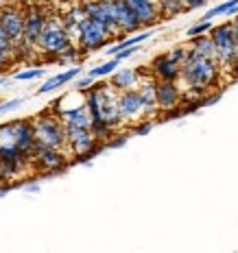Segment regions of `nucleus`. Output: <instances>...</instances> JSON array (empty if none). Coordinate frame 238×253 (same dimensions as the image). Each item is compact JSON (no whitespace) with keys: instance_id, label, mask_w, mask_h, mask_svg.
<instances>
[{"instance_id":"39448f33","label":"nucleus","mask_w":238,"mask_h":253,"mask_svg":"<svg viewBox=\"0 0 238 253\" xmlns=\"http://www.w3.org/2000/svg\"><path fill=\"white\" fill-rule=\"evenodd\" d=\"M210 38L214 42L216 61L221 63V68L223 70H236V40H234V31H232V20L212 26Z\"/></svg>"},{"instance_id":"a878e982","label":"nucleus","mask_w":238,"mask_h":253,"mask_svg":"<svg viewBox=\"0 0 238 253\" xmlns=\"http://www.w3.org/2000/svg\"><path fill=\"white\" fill-rule=\"evenodd\" d=\"M168 57H171L175 63H179V66H184L186 63V59H188V46H175V48H171L166 52Z\"/></svg>"},{"instance_id":"aec40b11","label":"nucleus","mask_w":238,"mask_h":253,"mask_svg":"<svg viewBox=\"0 0 238 253\" xmlns=\"http://www.w3.org/2000/svg\"><path fill=\"white\" fill-rule=\"evenodd\" d=\"M153 35V31H140L138 35H131V38H125V40H120L118 44H114V46H109L107 48V55H112L116 57L120 50H125V48H131V46H138L142 44V42H146Z\"/></svg>"},{"instance_id":"2eb2a0df","label":"nucleus","mask_w":238,"mask_h":253,"mask_svg":"<svg viewBox=\"0 0 238 253\" xmlns=\"http://www.w3.org/2000/svg\"><path fill=\"white\" fill-rule=\"evenodd\" d=\"M55 114L61 116L66 129H92V114H90L86 101L75 105V107L59 109V112H55Z\"/></svg>"},{"instance_id":"393cba45","label":"nucleus","mask_w":238,"mask_h":253,"mask_svg":"<svg viewBox=\"0 0 238 253\" xmlns=\"http://www.w3.org/2000/svg\"><path fill=\"white\" fill-rule=\"evenodd\" d=\"M0 48L4 52H9L11 57H15V42L11 40V35H9L2 26H0ZM15 59H18V57H15Z\"/></svg>"},{"instance_id":"4468645a","label":"nucleus","mask_w":238,"mask_h":253,"mask_svg":"<svg viewBox=\"0 0 238 253\" xmlns=\"http://www.w3.org/2000/svg\"><path fill=\"white\" fill-rule=\"evenodd\" d=\"M114 13H116V24H118L120 38L123 40H125L127 33H138V31L144 29L127 0H114Z\"/></svg>"},{"instance_id":"b1692460","label":"nucleus","mask_w":238,"mask_h":253,"mask_svg":"<svg viewBox=\"0 0 238 253\" xmlns=\"http://www.w3.org/2000/svg\"><path fill=\"white\" fill-rule=\"evenodd\" d=\"M210 31H212V22H208V20H201V22L192 24V26H190V29L186 31V38L192 40V38H199V35L210 33Z\"/></svg>"},{"instance_id":"5701e85b","label":"nucleus","mask_w":238,"mask_h":253,"mask_svg":"<svg viewBox=\"0 0 238 253\" xmlns=\"http://www.w3.org/2000/svg\"><path fill=\"white\" fill-rule=\"evenodd\" d=\"M118 59L116 57H112L109 61H105V63H100V66H96V68H92V70L88 72L90 77H94L98 81V79H103V77H109V75H114L116 70H118Z\"/></svg>"},{"instance_id":"6ab92c4d","label":"nucleus","mask_w":238,"mask_h":253,"mask_svg":"<svg viewBox=\"0 0 238 253\" xmlns=\"http://www.w3.org/2000/svg\"><path fill=\"white\" fill-rule=\"evenodd\" d=\"M79 75H81V68L75 66V68H70V70H66V72H59V75H55V77H50L48 81H44L42 85L38 87V96L40 94H48V92H55V89H59L61 85H66L68 81H72V79H77Z\"/></svg>"},{"instance_id":"1a4fd4ad","label":"nucleus","mask_w":238,"mask_h":253,"mask_svg":"<svg viewBox=\"0 0 238 253\" xmlns=\"http://www.w3.org/2000/svg\"><path fill=\"white\" fill-rule=\"evenodd\" d=\"M118 114L123 126H136L142 120H149L144 116V103H142L138 87L118 94Z\"/></svg>"},{"instance_id":"cd10ccee","label":"nucleus","mask_w":238,"mask_h":253,"mask_svg":"<svg viewBox=\"0 0 238 253\" xmlns=\"http://www.w3.org/2000/svg\"><path fill=\"white\" fill-rule=\"evenodd\" d=\"M15 61H18V59H15V57H11V55H9V52H4L2 48H0V75H2V72H7V70L13 66Z\"/></svg>"},{"instance_id":"c756f323","label":"nucleus","mask_w":238,"mask_h":253,"mask_svg":"<svg viewBox=\"0 0 238 253\" xmlns=\"http://www.w3.org/2000/svg\"><path fill=\"white\" fill-rule=\"evenodd\" d=\"M94 83H96V79H94V77H90V75H86L83 79H79V81H77L75 89H79V92H86V89H90V87L94 85Z\"/></svg>"},{"instance_id":"20e7f679","label":"nucleus","mask_w":238,"mask_h":253,"mask_svg":"<svg viewBox=\"0 0 238 253\" xmlns=\"http://www.w3.org/2000/svg\"><path fill=\"white\" fill-rule=\"evenodd\" d=\"M70 44H72V40H70V35L66 33V29H63L59 13H55V15L50 13L48 15V24H46V29L42 31V35L38 40L40 52H44L48 59L57 61V57H59Z\"/></svg>"},{"instance_id":"ddd939ff","label":"nucleus","mask_w":238,"mask_h":253,"mask_svg":"<svg viewBox=\"0 0 238 253\" xmlns=\"http://www.w3.org/2000/svg\"><path fill=\"white\" fill-rule=\"evenodd\" d=\"M0 26L11 35L13 42H20L24 38V9H20L18 4L0 7Z\"/></svg>"},{"instance_id":"c85d7f7f","label":"nucleus","mask_w":238,"mask_h":253,"mask_svg":"<svg viewBox=\"0 0 238 253\" xmlns=\"http://www.w3.org/2000/svg\"><path fill=\"white\" fill-rule=\"evenodd\" d=\"M22 103H24V98H11V101L0 103V116H2V114H9V112H13V109H18Z\"/></svg>"},{"instance_id":"f8f14e48","label":"nucleus","mask_w":238,"mask_h":253,"mask_svg":"<svg viewBox=\"0 0 238 253\" xmlns=\"http://www.w3.org/2000/svg\"><path fill=\"white\" fill-rule=\"evenodd\" d=\"M48 11H46L42 4H29L24 9V40L38 44L42 31L48 24Z\"/></svg>"},{"instance_id":"dca6fc26","label":"nucleus","mask_w":238,"mask_h":253,"mask_svg":"<svg viewBox=\"0 0 238 253\" xmlns=\"http://www.w3.org/2000/svg\"><path fill=\"white\" fill-rule=\"evenodd\" d=\"M149 72L155 81H179V77H182V66L175 63L164 52V55H157L155 59L151 61Z\"/></svg>"},{"instance_id":"6e6552de","label":"nucleus","mask_w":238,"mask_h":253,"mask_svg":"<svg viewBox=\"0 0 238 253\" xmlns=\"http://www.w3.org/2000/svg\"><path fill=\"white\" fill-rule=\"evenodd\" d=\"M157 109L160 116H179L184 105V87L179 81H157Z\"/></svg>"},{"instance_id":"4be33fe9","label":"nucleus","mask_w":238,"mask_h":253,"mask_svg":"<svg viewBox=\"0 0 238 253\" xmlns=\"http://www.w3.org/2000/svg\"><path fill=\"white\" fill-rule=\"evenodd\" d=\"M157 4H160L164 18H175V15L186 11V4H184V0H157Z\"/></svg>"},{"instance_id":"473e14b6","label":"nucleus","mask_w":238,"mask_h":253,"mask_svg":"<svg viewBox=\"0 0 238 253\" xmlns=\"http://www.w3.org/2000/svg\"><path fill=\"white\" fill-rule=\"evenodd\" d=\"M136 50H138V46H131V48H125V50H120L118 55H116V59H118V61H123V59H129V57L134 55Z\"/></svg>"},{"instance_id":"a211bd4d","label":"nucleus","mask_w":238,"mask_h":253,"mask_svg":"<svg viewBox=\"0 0 238 253\" xmlns=\"http://www.w3.org/2000/svg\"><path fill=\"white\" fill-rule=\"evenodd\" d=\"M140 70L138 68H118L114 75H109V85H112L116 92H127V89H136L142 81Z\"/></svg>"},{"instance_id":"f257e3e1","label":"nucleus","mask_w":238,"mask_h":253,"mask_svg":"<svg viewBox=\"0 0 238 253\" xmlns=\"http://www.w3.org/2000/svg\"><path fill=\"white\" fill-rule=\"evenodd\" d=\"M86 105L92 114V133L105 146L120 129L118 114V92L109 85V81H96L90 89H86Z\"/></svg>"},{"instance_id":"2f4dec72","label":"nucleus","mask_w":238,"mask_h":253,"mask_svg":"<svg viewBox=\"0 0 238 253\" xmlns=\"http://www.w3.org/2000/svg\"><path fill=\"white\" fill-rule=\"evenodd\" d=\"M210 0H184V4H186V11H192V9H201L205 7Z\"/></svg>"},{"instance_id":"423d86ee","label":"nucleus","mask_w":238,"mask_h":253,"mask_svg":"<svg viewBox=\"0 0 238 253\" xmlns=\"http://www.w3.org/2000/svg\"><path fill=\"white\" fill-rule=\"evenodd\" d=\"M103 146L105 144L92 133V129H68V153L79 162L96 155Z\"/></svg>"},{"instance_id":"7ed1b4c3","label":"nucleus","mask_w":238,"mask_h":253,"mask_svg":"<svg viewBox=\"0 0 238 253\" xmlns=\"http://www.w3.org/2000/svg\"><path fill=\"white\" fill-rule=\"evenodd\" d=\"M35 123V138L40 146H48V149H68V129L63 125L61 116H57L52 109H44L33 118Z\"/></svg>"},{"instance_id":"f3484780","label":"nucleus","mask_w":238,"mask_h":253,"mask_svg":"<svg viewBox=\"0 0 238 253\" xmlns=\"http://www.w3.org/2000/svg\"><path fill=\"white\" fill-rule=\"evenodd\" d=\"M127 2H129V7L134 9V13L138 15V20L142 22L144 29H146V26L157 24L164 18L160 4H157V0H127Z\"/></svg>"},{"instance_id":"72a5a7b5","label":"nucleus","mask_w":238,"mask_h":253,"mask_svg":"<svg viewBox=\"0 0 238 253\" xmlns=\"http://www.w3.org/2000/svg\"><path fill=\"white\" fill-rule=\"evenodd\" d=\"M4 83H7V79H4V77H0V85H4Z\"/></svg>"},{"instance_id":"0eeeda50","label":"nucleus","mask_w":238,"mask_h":253,"mask_svg":"<svg viewBox=\"0 0 238 253\" xmlns=\"http://www.w3.org/2000/svg\"><path fill=\"white\" fill-rule=\"evenodd\" d=\"M109 38H112V35H109V31L105 29L103 24L96 22V20L86 18L81 22V29H79L77 46H79V50H81L83 55H88V52L100 50L109 42Z\"/></svg>"},{"instance_id":"f03ea898","label":"nucleus","mask_w":238,"mask_h":253,"mask_svg":"<svg viewBox=\"0 0 238 253\" xmlns=\"http://www.w3.org/2000/svg\"><path fill=\"white\" fill-rule=\"evenodd\" d=\"M223 68L214 57H201L194 48L188 46V59L182 66V77L179 83L184 85V89H199V92L210 94L214 87H219L221 75H223Z\"/></svg>"},{"instance_id":"9b49d317","label":"nucleus","mask_w":238,"mask_h":253,"mask_svg":"<svg viewBox=\"0 0 238 253\" xmlns=\"http://www.w3.org/2000/svg\"><path fill=\"white\" fill-rule=\"evenodd\" d=\"M70 164V155L68 151L61 149H48V146H40L35 149L33 155V168L40 172H59Z\"/></svg>"},{"instance_id":"412c9836","label":"nucleus","mask_w":238,"mask_h":253,"mask_svg":"<svg viewBox=\"0 0 238 253\" xmlns=\"http://www.w3.org/2000/svg\"><path fill=\"white\" fill-rule=\"evenodd\" d=\"M190 48H194L201 57H214L216 59V48H214V42H212V38H210V33L192 38L190 40Z\"/></svg>"},{"instance_id":"7c9ffc66","label":"nucleus","mask_w":238,"mask_h":253,"mask_svg":"<svg viewBox=\"0 0 238 253\" xmlns=\"http://www.w3.org/2000/svg\"><path fill=\"white\" fill-rule=\"evenodd\" d=\"M153 125H155V120H142V123H138L134 126V133H138V135L149 133V131L153 129Z\"/></svg>"},{"instance_id":"bb28decb","label":"nucleus","mask_w":238,"mask_h":253,"mask_svg":"<svg viewBox=\"0 0 238 253\" xmlns=\"http://www.w3.org/2000/svg\"><path fill=\"white\" fill-rule=\"evenodd\" d=\"M44 75V70L42 68H31V70H22V72H15L13 79H18V81H31V79H38Z\"/></svg>"},{"instance_id":"9d476101","label":"nucleus","mask_w":238,"mask_h":253,"mask_svg":"<svg viewBox=\"0 0 238 253\" xmlns=\"http://www.w3.org/2000/svg\"><path fill=\"white\" fill-rule=\"evenodd\" d=\"M81 7L88 18L103 24L112 38H120L118 24H116V13H114V0H81Z\"/></svg>"}]
</instances>
